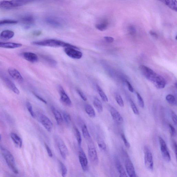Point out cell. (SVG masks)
Listing matches in <instances>:
<instances>
[{"label":"cell","instance_id":"obj_5","mask_svg":"<svg viewBox=\"0 0 177 177\" xmlns=\"http://www.w3.org/2000/svg\"><path fill=\"white\" fill-rule=\"evenodd\" d=\"M144 151L145 166L147 169L152 171L154 169V162L152 152L147 146L144 148Z\"/></svg>","mask_w":177,"mask_h":177},{"label":"cell","instance_id":"obj_29","mask_svg":"<svg viewBox=\"0 0 177 177\" xmlns=\"http://www.w3.org/2000/svg\"><path fill=\"white\" fill-rule=\"evenodd\" d=\"M97 143L99 148L103 151H105L107 149V146L104 140L100 137H98Z\"/></svg>","mask_w":177,"mask_h":177},{"label":"cell","instance_id":"obj_43","mask_svg":"<svg viewBox=\"0 0 177 177\" xmlns=\"http://www.w3.org/2000/svg\"><path fill=\"white\" fill-rule=\"evenodd\" d=\"M77 94H78L80 97L82 99L83 101H86L87 100L86 96L82 91L79 89H77Z\"/></svg>","mask_w":177,"mask_h":177},{"label":"cell","instance_id":"obj_7","mask_svg":"<svg viewBox=\"0 0 177 177\" xmlns=\"http://www.w3.org/2000/svg\"><path fill=\"white\" fill-rule=\"evenodd\" d=\"M88 152L89 159L94 164L98 163L99 159L96 149L92 142L90 143L88 145Z\"/></svg>","mask_w":177,"mask_h":177},{"label":"cell","instance_id":"obj_34","mask_svg":"<svg viewBox=\"0 0 177 177\" xmlns=\"http://www.w3.org/2000/svg\"><path fill=\"white\" fill-rule=\"evenodd\" d=\"M18 23L17 21L11 19L0 20V26L8 24H13Z\"/></svg>","mask_w":177,"mask_h":177},{"label":"cell","instance_id":"obj_18","mask_svg":"<svg viewBox=\"0 0 177 177\" xmlns=\"http://www.w3.org/2000/svg\"><path fill=\"white\" fill-rule=\"evenodd\" d=\"M2 79L6 85L12 91H13L15 94L17 95H19L20 94L19 90L11 80L8 78V77H3Z\"/></svg>","mask_w":177,"mask_h":177},{"label":"cell","instance_id":"obj_15","mask_svg":"<svg viewBox=\"0 0 177 177\" xmlns=\"http://www.w3.org/2000/svg\"><path fill=\"white\" fill-rule=\"evenodd\" d=\"M125 166L126 170L129 177H136L135 170L134 165L130 159L125 161Z\"/></svg>","mask_w":177,"mask_h":177},{"label":"cell","instance_id":"obj_12","mask_svg":"<svg viewBox=\"0 0 177 177\" xmlns=\"http://www.w3.org/2000/svg\"><path fill=\"white\" fill-rule=\"evenodd\" d=\"M39 120L41 124L48 131L51 132L52 131L53 127V123L47 117L42 114L40 117Z\"/></svg>","mask_w":177,"mask_h":177},{"label":"cell","instance_id":"obj_3","mask_svg":"<svg viewBox=\"0 0 177 177\" xmlns=\"http://www.w3.org/2000/svg\"><path fill=\"white\" fill-rule=\"evenodd\" d=\"M1 148L2 155L9 167L15 174L19 173V171L16 167L14 158L13 155L7 149L2 146H1Z\"/></svg>","mask_w":177,"mask_h":177},{"label":"cell","instance_id":"obj_46","mask_svg":"<svg viewBox=\"0 0 177 177\" xmlns=\"http://www.w3.org/2000/svg\"><path fill=\"white\" fill-rule=\"evenodd\" d=\"M171 116L174 123L176 125L177 124V116L176 113L172 111L171 112Z\"/></svg>","mask_w":177,"mask_h":177},{"label":"cell","instance_id":"obj_2","mask_svg":"<svg viewBox=\"0 0 177 177\" xmlns=\"http://www.w3.org/2000/svg\"><path fill=\"white\" fill-rule=\"evenodd\" d=\"M32 44L35 46L51 47H72L78 49L77 47L71 44L66 43L60 40L50 39L41 41H36L33 42Z\"/></svg>","mask_w":177,"mask_h":177},{"label":"cell","instance_id":"obj_11","mask_svg":"<svg viewBox=\"0 0 177 177\" xmlns=\"http://www.w3.org/2000/svg\"><path fill=\"white\" fill-rule=\"evenodd\" d=\"M58 91L60 96V100L62 103L65 106H71L72 103L70 99L66 93L62 86L60 85L58 86Z\"/></svg>","mask_w":177,"mask_h":177},{"label":"cell","instance_id":"obj_48","mask_svg":"<svg viewBox=\"0 0 177 177\" xmlns=\"http://www.w3.org/2000/svg\"><path fill=\"white\" fill-rule=\"evenodd\" d=\"M126 83L128 87V89L131 92L133 93L134 91V89L133 87L131 85V83L128 82V81L126 80Z\"/></svg>","mask_w":177,"mask_h":177},{"label":"cell","instance_id":"obj_38","mask_svg":"<svg viewBox=\"0 0 177 177\" xmlns=\"http://www.w3.org/2000/svg\"><path fill=\"white\" fill-rule=\"evenodd\" d=\"M26 106L27 109H28L29 112L31 116L33 117L34 118L35 117V113L33 109L32 106L31 104L29 101H27L26 103Z\"/></svg>","mask_w":177,"mask_h":177},{"label":"cell","instance_id":"obj_28","mask_svg":"<svg viewBox=\"0 0 177 177\" xmlns=\"http://www.w3.org/2000/svg\"><path fill=\"white\" fill-rule=\"evenodd\" d=\"M82 128L83 137L86 140L90 141L91 139V137L86 125L85 124H83L82 126Z\"/></svg>","mask_w":177,"mask_h":177},{"label":"cell","instance_id":"obj_8","mask_svg":"<svg viewBox=\"0 0 177 177\" xmlns=\"http://www.w3.org/2000/svg\"><path fill=\"white\" fill-rule=\"evenodd\" d=\"M159 140L162 156L165 161L169 162L171 160V157L166 144L161 137L159 138Z\"/></svg>","mask_w":177,"mask_h":177},{"label":"cell","instance_id":"obj_13","mask_svg":"<svg viewBox=\"0 0 177 177\" xmlns=\"http://www.w3.org/2000/svg\"><path fill=\"white\" fill-rule=\"evenodd\" d=\"M79 161L83 170L86 171L88 170V162L85 153L82 149L79 152Z\"/></svg>","mask_w":177,"mask_h":177},{"label":"cell","instance_id":"obj_42","mask_svg":"<svg viewBox=\"0 0 177 177\" xmlns=\"http://www.w3.org/2000/svg\"><path fill=\"white\" fill-rule=\"evenodd\" d=\"M121 136L122 139L123 141V142L125 146L127 148H130V144L128 141V140L126 138L124 134H122Z\"/></svg>","mask_w":177,"mask_h":177},{"label":"cell","instance_id":"obj_49","mask_svg":"<svg viewBox=\"0 0 177 177\" xmlns=\"http://www.w3.org/2000/svg\"><path fill=\"white\" fill-rule=\"evenodd\" d=\"M129 30L131 35H134L136 33V29L133 26H131L129 27Z\"/></svg>","mask_w":177,"mask_h":177},{"label":"cell","instance_id":"obj_16","mask_svg":"<svg viewBox=\"0 0 177 177\" xmlns=\"http://www.w3.org/2000/svg\"><path fill=\"white\" fill-rule=\"evenodd\" d=\"M21 21L26 28H29L34 24L35 20L33 16L28 15L22 17Z\"/></svg>","mask_w":177,"mask_h":177},{"label":"cell","instance_id":"obj_52","mask_svg":"<svg viewBox=\"0 0 177 177\" xmlns=\"http://www.w3.org/2000/svg\"><path fill=\"white\" fill-rule=\"evenodd\" d=\"M173 146L174 149H175V152L176 155L177 153V145L176 143L175 142H173Z\"/></svg>","mask_w":177,"mask_h":177},{"label":"cell","instance_id":"obj_17","mask_svg":"<svg viewBox=\"0 0 177 177\" xmlns=\"http://www.w3.org/2000/svg\"><path fill=\"white\" fill-rule=\"evenodd\" d=\"M8 73L14 79L19 82H23L24 79L20 72L16 69L10 68L8 69Z\"/></svg>","mask_w":177,"mask_h":177},{"label":"cell","instance_id":"obj_25","mask_svg":"<svg viewBox=\"0 0 177 177\" xmlns=\"http://www.w3.org/2000/svg\"><path fill=\"white\" fill-rule=\"evenodd\" d=\"M93 104L99 113H101L103 111V104L101 101L97 97H95L93 101Z\"/></svg>","mask_w":177,"mask_h":177},{"label":"cell","instance_id":"obj_27","mask_svg":"<svg viewBox=\"0 0 177 177\" xmlns=\"http://www.w3.org/2000/svg\"><path fill=\"white\" fill-rule=\"evenodd\" d=\"M166 4L170 9L174 11H177V2L176 1H170V0H165V1H161Z\"/></svg>","mask_w":177,"mask_h":177},{"label":"cell","instance_id":"obj_19","mask_svg":"<svg viewBox=\"0 0 177 177\" xmlns=\"http://www.w3.org/2000/svg\"><path fill=\"white\" fill-rule=\"evenodd\" d=\"M23 56L26 60L32 63L37 62L38 60V56L33 53L25 52L23 53Z\"/></svg>","mask_w":177,"mask_h":177},{"label":"cell","instance_id":"obj_45","mask_svg":"<svg viewBox=\"0 0 177 177\" xmlns=\"http://www.w3.org/2000/svg\"><path fill=\"white\" fill-rule=\"evenodd\" d=\"M45 146L47 154H48L49 157H52L53 156V153L51 150V149L49 148V147L46 144H45Z\"/></svg>","mask_w":177,"mask_h":177},{"label":"cell","instance_id":"obj_1","mask_svg":"<svg viewBox=\"0 0 177 177\" xmlns=\"http://www.w3.org/2000/svg\"><path fill=\"white\" fill-rule=\"evenodd\" d=\"M140 70L143 75L150 82L153 84L158 89L164 88L166 85V80L164 78L151 68L142 65L139 67Z\"/></svg>","mask_w":177,"mask_h":177},{"label":"cell","instance_id":"obj_53","mask_svg":"<svg viewBox=\"0 0 177 177\" xmlns=\"http://www.w3.org/2000/svg\"><path fill=\"white\" fill-rule=\"evenodd\" d=\"M2 139V137L1 134H0V141H1Z\"/></svg>","mask_w":177,"mask_h":177},{"label":"cell","instance_id":"obj_20","mask_svg":"<svg viewBox=\"0 0 177 177\" xmlns=\"http://www.w3.org/2000/svg\"><path fill=\"white\" fill-rule=\"evenodd\" d=\"M53 114L55 116L57 123L59 125H62L64 122V119L60 113L57 110L55 107L51 108Z\"/></svg>","mask_w":177,"mask_h":177},{"label":"cell","instance_id":"obj_55","mask_svg":"<svg viewBox=\"0 0 177 177\" xmlns=\"http://www.w3.org/2000/svg\"><path fill=\"white\" fill-rule=\"evenodd\" d=\"M136 177H138V176L137 175Z\"/></svg>","mask_w":177,"mask_h":177},{"label":"cell","instance_id":"obj_24","mask_svg":"<svg viewBox=\"0 0 177 177\" xmlns=\"http://www.w3.org/2000/svg\"><path fill=\"white\" fill-rule=\"evenodd\" d=\"M11 137L13 142L16 146L19 148H21L22 145V140L21 138L16 133H11Z\"/></svg>","mask_w":177,"mask_h":177},{"label":"cell","instance_id":"obj_40","mask_svg":"<svg viewBox=\"0 0 177 177\" xmlns=\"http://www.w3.org/2000/svg\"><path fill=\"white\" fill-rule=\"evenodd\" d=\"M136 95L138 102H139L140 106L142 108H144L145 106V104L143 99L139 93L136 92Z\"/></svg>","mask_w":177,"mask_h":177},{"label":"cell","instance_id":"obj_44","mask_svg":"<svg viewBox=\"0 0 177 177\" xmlns=\"http://www.w3.org/2000/svg\"><path fill=\"white\" fill-rule=\"evenodd\" d=\"M169 127L171 136L173 137H175L176 135V131L175 128L171 124L169 125Z\"/></svg>","mask_w":177,"mask_h":177},{"label":"cell","instance_id":"obj_22","mask_svg":"<svg viewBox=\"0 0 177 177\" xmlns=\"http://www.w3.org/2000/svg\"><path fill=\"white\" fill-rule=\"evenodd\" d=\"M14 36L13 31L10 30H5L2 31L0 34V38L5 40H8L12 38Z\"/></svg>","mask_w":177,"mask_h":177},{"label":"cell","instance_id":"obj_30","mask_svg":"<svg viewBox=\"0 0 177 177\" xmlns=\"http://www.w3.org/2000/svg\"><path fill=\"white\" fill-rule=\"evenodd\" d=\"M97 91L98 92L100 95L102 100L104 102H108V98L107 95L103 91V90L98 85L96 86Z\"/></svg>","mask_w":177,"mask_h":177},{"label":"cell","instance_id":"obj_47","mask_svg":"<svg viewBox=\"0 0 177 177\" xmlns=\"http://www.w3.org/2000/svg\"><path fill=\"white\" fill-rule=\"evenodd\" d=\"M33 94L35 96L37 97L38 100H39L45 104H47V103L46 100H45L43 98L41 97L40 96L38 95L37 94H36V93L34 92L33 93Z\"/></svg>","mask_w":177,"mask_h":177},{"label":"cell","instance_id":"obj_4","mask_svg":"<svg viewBox=\"0 0 177 177\" xmlns=\"http://www.w3.org/2000/svg\"><path fill=\"white\" fill-rule=\"evenodd\" d=\"M28 1H4L0 2V7L4 10L11 9L22 7L28 3Z\"/></svg>","mask_w":177,"mask_h":177},{"label":"cell","instance_id":"obj_10","mask_svg":"<svg viewBox=\"0 0 177 177\" xmlns=\"http://www.w3.org/2000/svg\"><path fill=\"white\" fill-rule=\"evenodd\" d=\"M64 52L66 55L70 58L75 59H79L82 57V53L78 49L73 47L65 48Z\"/></svg>","mask_w":177,"mask_h":177},{"label":"cell","instance_id":"obj_35","mask_svg":"<svg viewBox=\"0 0 177 177\" xmlns=\"http://www.w3.org/2000/svg\"><path fill=\"white\" fill-rule=\"evenodd\" d=\"M60 166L61 175L62 177L67 176L68 173V170L66 166L61 162H60Z\"/></svg>","mask_w":177,"mask_h":177},{"label":"cell","instance_id":"obj_41","mask_svg":"<svg viewBox=\"0 0 177 177\" xmlns=\"http://www.w3.org/2000/svg\"><path fill=\"white\" fill-rule=\"evenodd\" d=\"M44 58L50 64L55 66L56 64V62L55 60L48 57L44 56Z\"/></svg>","mask_w":177,"mask_h":177},{"label":"cell","instance_id":"obj_50","mask_svg":"<svg viewBox=\"0 0 177 177\" xmlns=\"http://www.w3.org/2000/svg\"><path fill=\"white\" fill-rule=\"evenodd\" d=\"M104 39L108 43H112L114 41L113 38L108 37H104Z\"/></svg>","mask_w":177,"mask_h":177},{"label":"cell","instance_id":"obj_54","mask_svg":"<svg viewBox=\"0 0 177 177\" xmlns=\"http://www.w3.org/2000/svg\"><path fill=\"white\" fill-rule=\"evenodd\" d=\"M11 177H16L15 176H11Z\"/></svg>","mask_w":177,"mask_h":177},{"label":"cell","instance_id":"obj_6","mask_svg":"<svg viewBox=\"0 0 177 177\" xmlns=\"http://www.w3.org/2000/svg\"><path fill=\"white\" fill-rule=\"evenodd\" d=\"M45 22L49 26L57 28H62L65 24L64 20L61 18L55 16L46 17L45 19Z\"/></svg>","mask_w":177,"mask_h":177},{"label":"cell","instance_id":"obj_21","mask_svg":"<svg viewBox=\"0 0 177 177\" xmlns=\"http://www.w3.org/2000/svg\"><path fill=\"white\" fill-rule=\"evenodd\" d=\"M22 46V44L20 43L0 42V47L4 48L14 49L20 47Z\"/></svg>","mask_w":177,"mask_h":177},{"label":"cell","instance_id":"obj_31","mask_svg":"<svg viewBox=\"0 0 177 177\" xmlns=\"http://www.w3.org/2000/svg\"><path fill=\"white\" fill-rule=\"evenodd\" d=\"M108 26V22L107 20H104L103 22L97 24L96 25V28L99 30L100 31H104L107 28Z\"/></svg>","mask_w":177,"mask_h":177},{"label":"cell","instance_id":"obj_37","mask_svg":"<svg viewBox=\"0 0 177 177\" xmlns=\"http://www.w3.org/2000/svg\"><path fill=\"white\" fill-rule=\"evenodd\" d=\"M63 118L67 124H70L71 122V116L69 114L66 112H63Z\"/></svg>","mask_w":177,"mask_h":177},{"label":"cell","instance_id":"obj_9","mask_svg":"<svg viewBox=\"0 0 177 177\" xmlns=\"http://www.w3.org/2000/svg\"><path fill=\"white\" fill-rule=\"evenodd\" d=\"M56 142L62 157L66 159L69 154L68 150L66 145L60 138L57 137Z\"/></svg>","mask_w":177,"mask_h":177},{"label":"cell","instance_id":"obj_39","mask_svg":"<svg viewBox=\"0 0 177 177\" xmlns=\"http://www.w3.org/2000/svg\"><path fill=\"white\" fill-rule=\"evenodd\" d=\"M130 103L132 110L135 114L139 115V111L138 110L134 101L132 100H131L130 101Z\"/></svg>","mask_w":177,"mask_h":177},{"label":"cell","instance_id":"obj_32","mask_svg":"<svg viewBox=\"0 0 177 177\" xmlns=\"http://www.w3.org/2000/svg\"><path fill=\"white\" fill-rule=\"evenodd\" d=\"M75 135L78 144L79 146H81L82 143V139L81 137L80 131L76 127H74Z\"/></svg>","mask_w":177,"mask_h":177},{"label":"cell","instance_id":"obj_26","mask_svg":"<svg viewBox=\"0 0 177 177\" xmlns=\"http://www.w3.org/2000/svg\"><path fill=\"white\" fill-rule=\"evenodd\" d=\"M85 110L88 115L92 118H95V113L94 108L91 104H87L85 106Z\"/></svg>","mask_w":177,"mask_h":177},{"label":"cell","instance_id":"obj_33","mask_svg":"<svg viewBox=\"0 0 177 177\" xmlns=\"http://www.w3.org/2000/svg\"><path fill=\"white\" fill-rule=\"evenodd\" d=\"M114 97L117 103L121 107H124V102L121 95L118 93H116L115 94Z\"/></svg>","mask_w":177,"mask_h":177},{"label":"cell","instance_id":"obj_23","mask_svg":"<svg viewBox=\"0 0 177 177\" xmlns=\"http://www.w3.org/2000/svg\"><path fill=\"white\" fill-rule=\"evenodd\" d=\"M116 166L119 173V177H128L124 167L118 160H116Z\"/></svg>","mask_w":177,"mask_h":177},{"label":"cell","instance_id":"obj_14","mask_svg":"<svg viewBox=\"0 0 177 177\" xmlns=\"http://www.w3.org/2000/svg\"><path fill=\"white\" fill-rule=\"evenodd\" d=\"M109 110L110 114L113 119L117 123L122 124L124 122V119L121 114L114 107L110 106L109 108Z\"/></svg>","mask_w":177,"mask_h":177},{"label":"cell","instance_id":"obj_36","mask_svg":"<svg viewBox=\"0 0 177 177\" xmlns=\"http://www.w3.org/2000/svg\"><path fill=\"white\" fill-rule=\"evenodd\" d=\"M166 100L168 103L172 105H175L176 104L175 98L174 96L171 94L167 95Z\"/></svg>","mask_w":177,"mask_h":177},{"label":"cell","instance_id":"obj_51","mask_svg":"<svg viewBox=\"0 0 177 177\" xmlns=\"http://www.w3.org/2000/svg\"><path fill=\"white\" fill-rule=\"evenodd\" d=\"M150 34L152 36H153V37L156 38H157L158 37L157 34L153 31H151L150 32Z\"/></svg>","mask_w":177,"mask_h":177}]
</instances>
